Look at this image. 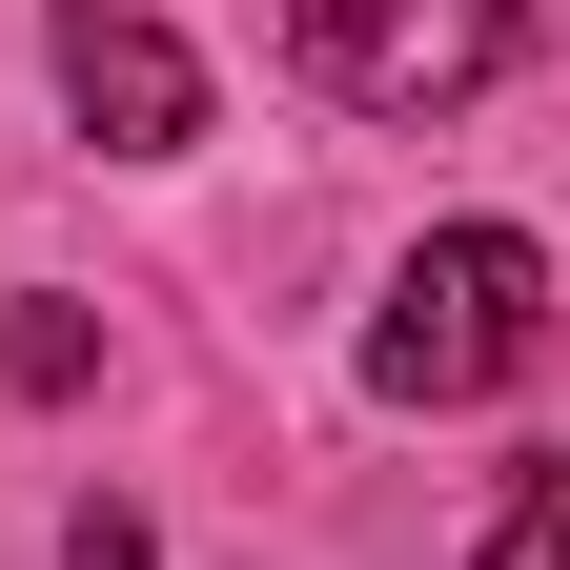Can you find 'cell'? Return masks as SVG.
Wrapping results in <instances>:
<instances>
[{"mask_svg":"<svg viewBox=\"0 0 570 570\" xmlns=\"http://www.w3.org/2000/svg\"><path fill=\"white\" fill-rule=\"evenodd\" d=\"M530 346H550V265H530V225H428V245L387 265L367 387H387V407H489Z\"/></svg>","mask_w":570,"mask_h":570,"instance_id":"obj_1","label":"cell"},{"mask_svg":"<svg viewBox=\"0 0 570 570\" xmlns=\"http://www.w3.org/2000/svg\"><path fill=\"white\" fill-rule=\"evenodd\" d=\"M530 0H285V61L346 102V122H449L510 82Z\"/></svg>","mask_w":570,"mask_h":570,"instance_id":"obj_2","label":"cell"},{"mask_svg":"<svg viewBox=\"0 0 570 570\" xmlns=\"http://www.w3.org/2000/svg\"><path fill=\"white\" fill-rule=\"evenodd\" d=\"M41 61H61V102H82V142H102V164H184V142H204V61L142 21V0H61V21H41Z\"/></svg>","mask_w":570,"mask_h":570,"instance_id":"obj_3","label":"cell"},{"mask_svg":"<svg viewBox=\"0 0 570 570\" xmlns=\"http://www.w3.org/2000/svg\"><path fill=\"white\" fill-rule=\"evenodd\" d=\"M469 570H570V449L510 489V510H489V550H469Z\"/></svg>","mask_w":570,"mask_h":570,"instance_id":"obj_4","label":"cell"},{"mask_svg":"<svg viewBox=\"0 0 570 570\" xmlns=\"http://www.w3.org/2000/svg\"><path fill=\"white\" fill-rule=\"evenodd\" d=\"M82 367H102V326H82V306H21V326H0V387H41V407H61Z\"/></svg>","mask_w":570,"mask_h":570,"instance_id":"obj_5","label":"cell"},{"mask_svg":"<svg viewBox=\"0 0 570 570\" xmlns=\"http://www.w3.org/2000/svg\"><path fill=\"white\" fill-rule=\"evenodd\" d=\"M61 570H164V550H142V510H82V530H61Z\"/></svg>","mask_w":570,"mask_h":570,"instance_id":"obj_6","label":"cell"}]
</instances>
